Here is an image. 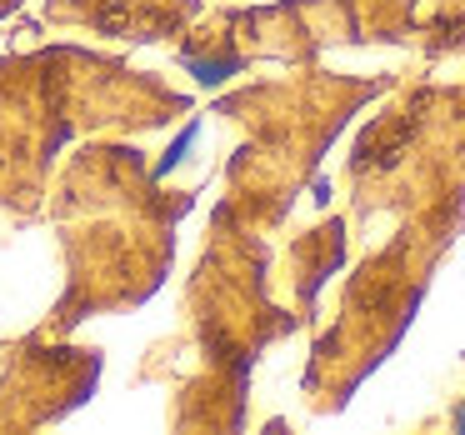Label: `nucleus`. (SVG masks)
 Segmentation results:
<instances>
[{
	"label": "nucleus",
	"mask_w": 465,
	"mask_h": 435,
	"mask_svg": "<svg viewBox=\"0 0 465 435\" xmlns=\"http://www.w3.org/2000/svg\"><path fill=\"white\" fill-rule=\"evenodd\" d=\"M195 15L201 0H45L41 5V25L51 31H81L121 45H175Z\"/></svg>",
	"instance_id": "obj_7"
},
{
	"label": "nucleus",
	"mask_w": 465,
	"mask_h": 435,
	"mask_svg": "<svg viewBox=\"0 0 465 435\" xmlns=\"http://www.w3.org/2000/svg\"><path fill=\"white\" fill-rule=\"evenodd\" d=\"M405 0H291L265 11H211L195 15L175 41V61L195 85H221L255 61H305L331 41L395 35Z\"/></svg>",
	"instance_id": "obj_5"
},
{
	"label": "nucleus",
	"mask_w": 465,
	"mask_h": 435,
	"mask_svg": "<svg viewBox=\"0 0 465 435\" xmlns=\"http://www.w3.org/2000/svg\"><path fill=\"white\" fill-rule=\"evenodd\" d=\"M375 85L361 81H331V75H301L281 85H251L225 101H215V115L245 131V145L231 155L221 201L245 225H275L311 175L321 145L341 125L351 105H361Z\"/></svg>",
	"instance_id": "obj_4"
},
{
	"label": "nucleus",
	"mask_w": 465,
	"mask_h": 435,
	"mask_svg": "<svg viewBox=\"0 0 465 435\" xmlns=\"http://www.w3.org/2000/svg\"><path fill=\"white\" fill-rule=\"evenodd\" d=\"M21 5H25V0H0V21H5V15H15Z\"/></svg>",
	"instance_id": "obj_9"
},
{
	"label": "nucleus",
	"mask_w": 465,
	"mask_h": 435,
	"mask_svg": "<svg viewBox=\"0 0 465 435\" xmlns=\"http://www.w3.org/2000/svg\"><path fill=\"white\" fill-rule=\"evenodd\" d=\"M105 355L75 345L71 335L25 331L0 341V430H41L61 425L95 395Z\"/></svg>",
	"instance_id": "obj_6"
},
{
	"label": "nucleus",
	"mask_w": 465,
	"mask_h": 435,
	"mask_svg": "<svg viewBox=\"0 0 465 435\" xmlns=\"http://www.w3.org/2000/svg\"><path fill=\"white\" fill-rule=\"evenodd\" d=\"M191 205L195 191L165 185L161 165L121 135L65 151L41 211L61 245L65 281L35 331L75 335L95 315H131L155 301Z\"/></svg>",
	"instance_id": "obj_1"
},
{
	"label": "nucleus",
	"mask_w": 465,
	"mask_h": 435,
	"mask_svg": "<svg viewBox=\"0 0 465 435\" xmlns=\"http://www.w3.org/2000/svg\"><path fill=\"white\" fill-rule=\"evenodd\" d=\"M191 115V91L125 55L51 41L0 55V215L41 221L51 171L81 141L151 135Z\"/></svg>",
	"instance_id": "obj_2"
},
{
	"label": "nucleus",
	"mask_w": 465,
	"mask_h": 435,
	"mask_svg": "<svg viewBox=\"0 0 465 435\" xmlns=\"http://www.w3.org/2000/svg\"><path fill=\"white\" fill-rule=\"evenodd\" d=\"M175 335L145 351L135 385H171V430H241L245 425V375L265 341L291 331L265 301V245L231 205H215L205 245L181 295Z\"/></svg>",
	"instance_id": "obj_3"
},
{
	"label": "nucleus",
	"mask_w": 465,
	"mask_h": 435,
	"mask_svg": "<svg viewBox=\"0 0 465 435\" xmlns=\"http://www.w3.org/2000/svg\"><path fill=\"white\" fill-rule=\"evenodd\" d=\"M335 261H341V225H335V221L295 241V251H291V271H295V275H291V281H295V291H301V305L315 301V291H321V275L331 271Z\"/></svg>",
	"instance_id": "obj_8"
}]
</instances>
